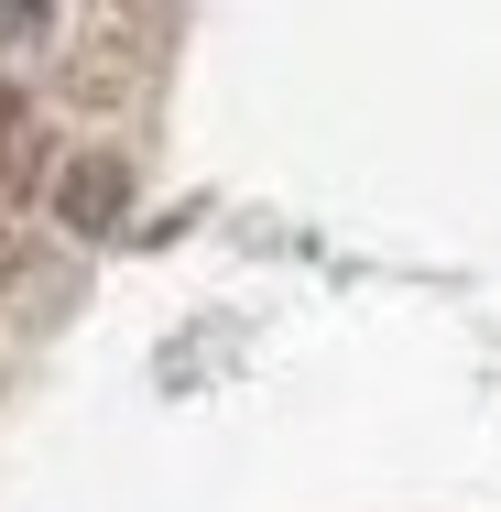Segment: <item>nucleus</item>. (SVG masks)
<instances>
[{"label":"nucleus","instance_id":"f257e3e1","mask_svg":"<svg viewBox=\"0 0 501 512\" xmlns=\"http://www.w3.org/2000/svg\"><path fill=\"white\" fill-rule=\"evenodd\" d=\"M55 207H66V229L77 240H99V229H120V207H131V186H120V164H66V186H55Z\"/></svg>","mask_w":501,"mask_h":512},{"label":"nucleus","instance_id":"f03ea898","mask_svg":"<svg viewBox=\"0 0 501 512\" xmlns=\"http://www.w3.org/2000/svg\"><path fill=\"white\" fill-rule=\"evenodd\" d=\"M44 11H55V0H0V44H11L22 22H44Z\"/></svg>","mask_w":501,"mask_h":512},{"label":"nucleus","instance_id":"7ed1b4c3","mask_svg":"<svg viewBox=\"0 0 501 512\" xmlns=\"http://www.w3.org/2000/svg\"><path fill=\"white\" fill-rule=\"evenodd\" d=\"M11 131H22V99H11V88H0V142H11Z\"/></svg>","mask_w":501,"mask_h":512}]
</instances>
